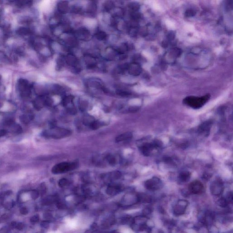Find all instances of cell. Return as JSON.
I'll return each mask as SVG.
<instances>
[{
  "instance_id": "cell-6",
  "label": "cell",
  "mask_w": 233,
  "mask_h": 233,
  "mask_svg": "<svg viewBox=\"0 0 233 233\" xmlns=\"http://www.w3.org/2000/svg\"><path fill=\"white\" fill-rule=\"evenodd\" d=\"M50 134L52 138L59 139L69 136L71 134V132L67 129L58 127L52 129Z\"/></svg>"
},
{
  "instance_id": "cell-13",
  "label": "cell",
  "mask_w": 233,
  "mask_h": 233,
  "mask_svg": "<svg viewBox=\"0 0 233 233\" xmlns=\"http://www.w3.org/2000/svg\"><path fill=\"white\" fill-rule=\"evenodd\" d=\"M67 183V181L66 179H62L60 180L59 182V185L61 186H64L66 185Z\"/></svg>"
},
{
  "instance_id": "cell-10",
  "label": "cell",
  "mask_w": 233,
  "mask_h": 233,
  "mask_svg": "<svg viewBox=\"0 0 233 233\" xmlns=\"http://www.w3.org/2000/svg\"><path fill=\"white\" fill-rule=\"evenodd\" d=\"M191 176V173L187 171H185L180 173L178 175V179L182 183H185L190 179Z\"/></svg>"
},
{
  "instance_id": "cell-2",
  "label": "cell",
  "mask_w": 233,
  "mask_h": 233,
  "mask_svg": "<svg viewBox=\"0 0 233 233\" xmlns=\"http://www.w3.org/2000/svg\"><path fill=\"white\" fill-rule=\"evenodd\" d=\"M210 98L209 95L201 97L189 96L184 99V102L186 105L193 109H198L203 107L208 101Z\"/></svg>"
},
{
  "instance_id": "cell-14",
  "label": "cell",
  "mask_w": 233,
  "mask_h": 233,
  "mask_svg": "<svg viewBox=\"0 0 233 233\" xmlns=\"http://www.w3.org/2000/svg\"><path fill=\"white\" fill-rule=\"evenodd\" d=\"M6 134V131L5 130H0V137L3 136H4Z\"/></svg>"
},
{
  "instance_id": "cell-11",
  "label": "cell",
  "mask_w": 233,
  "mask_h": 233,
  "mask_svg": "<svg viewBox=\"0 0 233 233\" xmlns=\"http://www.w3.org/2000/svg\"><path fill=\"white\" fill-rule=\"evenodd\" d=\"M103 125L102 122L98 121H94L91 124L90 127L92 129H97L103 126Z\"/></svg>"
},
{
  "instance_id": "cell-7",
  "label": "cell",
  "mask_w": 233,
  "mask_h": 233,
  "mask_svg": "<svg viewBox=\"0 0 233 233\" xmlns=\"http://www.w3.org/2000/svg\"><path fill=\"white\" fill-rule=\"evenodd\" d=\"M188 190L189 192L192 194H201L204 191V186L200 181L195 180L189 184L188 185Z\"/></svg>"
},
{
  "instance_id": "cell-4",
  "label": "cell",
  "mask_w": 233,
  "mask_h": 233,
  "mask_svg": "<svg viewBox=\"0 0 233 233\" xmlns=\"http://www.w3.org/2000/svg\"><path fill=\"white\" fill-rule=\"evenodd\" d=\"M145 186L149 190L154 191L161 188L163 186V183L159 177H153L146 181Z\"/></svg>"
},
{
  "instance_id": "cell-1",
  "label": "cell",
  "mask_w": 233,
  "mask_h": 233,
  "mask_svg": "<svg viewBox=\"0 0 233 233\" xmlns=\"http://www.w3.org/2000/svg\"><path fill=\"white\" fill-rule=\"evenodd\" d=\"M162 144L158 140L146 141L140 144L139 150L143 155L145 156H151L159 153L161 150Z\"/></svg>"
},
{
  "instance_id": "cell-9",
  "label": "cell",
  "mask_w": 233,
  "mask_h": 233,
  "mask_svg": "<svg viewBox=\"0 0 233 233\" xmlns=\"http://www.w3.org/2000/svg\"><path fill=\"white\" fill-rule=\"evenodd\" d=\"M132 137H133V134H132V133L127 132V133L121 134L120 135L118 136L116 138L115 141L116 143H120V142H123V141L130 140L132 138Z\"/></svg>"
},
{
  "instance_id": "cell-8",
  "label": "cell",
  "mask_w": 233,
  "mask_h": 233,
  "mask_svg": "<svg viewBox=\"0 0 233 233\" xmlns=\"http://www.w3.org/2000/svg\"><path fill=\"white\" fill-rule=\"evenodd\" d=\"M211 192L214 195H220L223 191V186L220 181H213L210 185Z\"/></svg>"
},
{
  "instance_id": "cell-5",
  "label": "cell",
  "mask_w": 233,
  "mask_h": 233,
  "mask_svg": "<svg viewBox=\"0 0 233 233\" xmlns=\"http://www.w3.org/2000/svg\"><path fill=\"white\" fill-rule=\"evenodd\" d=\"M213 124L211 120L205 121L201 124L198 128V133L200 135L207 137L210 134Z\"/></svg>"
},
{
  "instance_id": "cell-3",
  "label": "cell",
  "mask_w": 233,
  "mask_h": 233,
  "mask_svg": "<svg viewBox=\"0 0 233 233\" xmlns=\"http://www.w3.org/2000/svg\"><path fill=\"white\" fill-rule=\"evenodd\" d=\"M77 166L76 163L62 162L55 165L52 168V172L54 174L64 173L75 170Z\"/></svg>"
},
{
  "instance_id": "cell-12",
  "label": "cell",
  "mask_w": 233,
  "mask_h": 233,
  "mask_svg": "<svg viewBox=\"0 0 233 233\" xmlns=\"http://www.w3.org/2000/svg\"><path fill=\"white\" fill-rule=\"evenodd\" d=\"M29 30L27 28L21 27L17 30V33L20 35H27L29 33Z\"/></svg>"
}]
</instances>
